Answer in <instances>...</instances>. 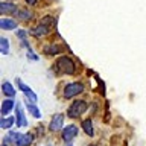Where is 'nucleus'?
Wrapping results in <instances>:
<instances>
[{"label": "nucleus", "mask_w": 146, "mask_h": 146, "mask_svg": "<svg viewBox=\"0 0 146 146\" xmlns=\"http://www.w3.org/2000/svg\"><path fill=\"white\" fill-rule=\"evenodd\" d=\"M0 27L5 31H12L17 29V21H14L12 18H0Z\"/></svg>", "instance_id": "9d476101"}, {"label": "nucleus", "mask_w": 146, "mask_h": 146, "mask_svg": "<svg viewBox=\"0 0 146 146\" xmlns=\"http://www.w3.org/2000/svg\"><path fill=\"white\" fill-rule=\"evenodd\" d=\"M2 93L6 96V98H14V96H15V88H14V85L11 82L5 81L2 84Z\"/></svg>", "instance_id": "9b49d317"}, {"label": "nucleus", "mask_w": 146, "mask_h": 146, "mask_svg": "<svg viewBox=\"0 0 146 146\" xmlns=\"http://www.w3.org/2000/svg\"><path fill=\"white\" fill-rule=\"evenodd\" d=\"M0 50H2V53L3 55H6V53H9V41H8V38H0Z\"/></svg>", "instance_id": "aec40b11"}, {"label": "nucleus", "mask_w": 146, "mask_h": 146, "mask_svg": "<svg viewBox=\"0 0 146 146\" xmlns=\"http://www.w3.org/2000/svg\"><path fill=\"white\" fill-rule=\"evenodd\" d=\"M26 2H27V5H35L38 0H26Z\"/></svg>", "instance_id": "5701e85b"}, {"label": "nucleus", "mask_w": 146, "mask_h": 146, "mask_svg": "<svg viewBox=\"0 0 146 146\" xmlns=\"http://www.w3.org/2000/svg\"><path fill=\"white\" fill-rule=\"evenodd\" d=\"M27 58L32 59V61H38V55H35L32 52V49H27Z\"/></svg>", "instance_id": "412c9836"}, {"label": "nucleus", "mask_w": 146, "mask_h": 146, "mask_svg": "<svg viewBox=\"0 0 146 146\" xmlns=\"http://www.w3.org/2000/svg\"><path fill=\"white\" fill-rule=\"evenodd\" d=\"M26 35H27V32H26V31H23V29L17 31V36H18L20 40H26Z\"/></svg>", "instance_id": "4be33fe9"}, {"label": "nucleus", "mask_w": 146, "mask_h": 146, "mask_svg": "<svg viewBox=\"0 0 146 146\" xmlns=\"http://www.w3.org/2000/svg\"><path fill=\"white\" fill-rule=\"evenodd\" d=\"M46 146H52V145H46Z\"/></svg>", "instance_id": "bb28decb"}, {"label": "nucleus", "mask_w": 146, "mask_h": 146, "mask_svg": "<svg viewBox=\"0 0 146 146\" xmlns=\"http://www.w3.org/2000/svg\"><path fill=\"white\" fill-rule=\"evenodd\" d=\"M64 146H73V145H72V141H66V145H64Z\"/></svg>", "instance_id": "b1692460"}, {"label": "nucleus", "mask_w": 146, "mask_h": 146, "mask_svg": "<svg viewBox=\"0 0 146 146\" xmlns=\"http://www.w3.org/2000/svg\"><path fill=\"white\" fill-rule=\"evenodd\" d=\"M82 91H84V85L81 82H70V84H67L64 87L62 96H64V99H73L78 94H81Z\"/></svg>", "instance_id": "7ed1b4c3"}, {"label": "nucleus", "mask_w": 146, "mask_h": 146, "mask_svg": "<svg viewBox=\"0 0 146 146\" xmlns=\"http://www.w3.org/2000/svg\"><path fill=\"white\" fill-rule=\"evenodd\" d=\"M0 12H2V14H12V12H15L17 14L18 11H17V6L14 3H8V2H5V0H3V2L0 3Z\"/></svg>", "instance_id": "ddd939ff"}, {"label": "nucleus", "mask_w": 146, "mask_h": 146, "mask_svg": "<svg viewBox=\"0 0 146 146\" xmlns=\"http://www.w3.org/2000/svg\"><path fill=\"white\" fill-rule=\"evenodd\" d=\"M2 146H9V145H6V143H3V145H2Z\"/></svg>", "instance_id": "393cba45"}, {"label": "nucleus", "mask_w": 146, "mask_h": 146, "mask_svg": "<svg viewBox=\"0 0 146 146\" xmlns=\"http://www.w3.org/2000/svg\"><path fill=\"white\" fill-rule=\"evenodd\" d=\"M64 125V114L62 113H56L52 116V120L49 123V129L56 132V131H61V128Z\"/></svg>", "instance_id": "39448f33"}, {"label": "nucleus", "mask_w": 146, "mask_h": 146, "mask_svg": "<svg viewBox=\"0 0 146 146\" xmlns=\"http://www.w3.org/2000/svg\"><path fill=\"white\" fill-rule=\"evenodd\" d=\"M44 52H46V55H58V53H61V46H58V44L46 46Z\"/></svg>", "instance_id": "f3484780"}, {"label": "nucleus", "mask_w": 146, "mask_h": 146, "mask_svg": "<svg viewBox=\"0 0 146 146\" xmlns=\"http://www.w3.org/2000/svg\"><path fill=\"white\" fill-rule=\"evenodd\" d=\"M87 110H88V104H87L85 100H73V102L68 105L67 116L70 119H78V117H81Z\"/></svg>", "instance_id": "f03ea898"}, {"label": "nucleus", "mask_w": 146, "mask_h": 146, "mask_svg": "<svg viewBox=\"0 0 146 146\" xmlns=\"http://www.w3.org/2000/svg\"><path fill=\"white\" fill-rule=\"evenodd\" d=\"M47 32H49V27H46L44 25H38L36 27L31 29V34L34 36H44V35H47Z\"/></svg>", "instance_id": "4468645a"}, {"label": "nucleus", "mask_w": 146, "mask_h": 146, "mask_svg": "<svg viewBox=\"0 0 146 146\" xmlns=\"http://www.w3.org/2000/svg\"><path fill=\"white\" fill-rule=\"evenodd\" d=\"M26 108H27V111H29L35 119H41V111H40V108L36 107L35 104H32V102L27 100V102H26Z\"/></svg>", "instance_id": "2eb2a0df"}, {"label": "nucleus", "mask_w": 146, "mask_h": 146, "mask_svg": "<svg viewBox=\"0 0 146 146\" xmlns=\"http://www.w3.org/2000/svg\"><path fill=\"white\" fill-rule=\"evenodd\" d=\"M87 146H96V145H87Z\"/></svg>", "instance_id": "a878e982"}, {"label": "nucleus", "mask_w": 146, "mask_h": 146, "mask_svg": "<svg viewBox=\"0 0 146 146\" xmlns=\"http://www.w3.org/2000/svg\"><path fill=\"white\" fill-rule=\"evenodd\" d=\"M55 23H56V21H55V18H53V17H50V15L43 17V20H41V25H44L46 27H49V29L55 26Z\"/></svg>", "instance_id": "6ab92c4d"}, {"label": "nucleus", "mask_w": 146, "mask_h": 146, "mask_svg": "<svg viewBox=\"0 0 146 146\" xmlns=\"http://www.w3.org/2000/svg\"><path fill=\"white\" fill-rule=\"evenodd\" d=\"M17 17L20 18L21 21H29L32 18V12L29 11V9H20V11L17 12Z\"/></svg>", "instance_id": "a211bd4d"}, {"label": "nucleus", "mask_w": 146, "mask_h": 146, "mask_svg": "<svg viewBox=\"0 0 146 146\" xmlns=\"http://www.w3.org/2000/svg\"><path fill=\"white\" fill-rule=\"evenodd\" d=\"M82 129H84V132H85L88 137H93V135H94L93 120H91V119H84V120H82Z\"/></svg>", "instance_id": "f8f14e48"}, {"label": "nucleus", "mask_w": 146, "mask_h": 146, "mask_svg": "<svg viewBox=\"0 0 146 146\" xmlns=\"http://www.w3.org/2000/svg\"><path fill=\"white\" fill-rule=\"evenodd\" d=\"M15 82H17V85H18V88H20L23 93H25V96L27 98V100H29V102H36V100H38V96H36V93L35 91H32L29 87H27L25 82H23L20 78H17L15 79Z\"/></svg>", "instance_id": "20e7f679"}, {"label": "nucleus", "mask_w": 146, "mask_h": 146, "mask_svg": "<svg viewBox=\"0 0 146 146\" xmlns=\"http://www.w3.org/2000/svg\"><path fill=\"white\" fill-rule=\"evenodd\" d=\"M15 122H17V119H15V117H12V116L3 117L2 120H0V128H2V129H8V128H11Z\"/></svg>", "instance_id": "dca6fc26"}, {"label": "nucleus", "mask_w": 146, "mask_h": 146, "mask_svg": "<svg viewBox=\"0 0 146 146\" xmlns=\"http://www.w3.org/2000/svg\"><path fill=\"white\" fill-rule=\"evenodd\" d=\"M56 68L64 75H75L76 73V64L70 56H61L56 59Z\"/></svg>", "instance_id": "f257e3e1"}, {"label": "nucleus", "mask_w": 146, "mask_h": 146, "mask_svg": "<svg viewBox=\"0 0 146 146\" xmlns=\"http://www.w3.org/2000/svg\"><path fill=\"white\" fill-rule=\"evenodd\" d=\"M78 135V126L76 125H68L66 128H62V132H61V137L64 141H73V139Z\"/></svg>", "instance_id": "423d86ee"}, {"label": "nucleus", "mask_w": 146, "mask_h": 146, "mask_svg": "<svg viewBox=\"0 0 146 146\" xmlns=\"http://www.w3.org/2000/svg\"><path fill=\"white\" fill-rule=\"evenodd\" d=\"M15 107H17V104L14 102V99H5L2 102V108H0V110H2V116L6 117Z\"/></svg>", "instance_id": "1a4fd4ad"}, {"label": "nucleus", "mask_w": 146, "mask_h": 146, "mask_svg": "<svg viewBox=\"0 0 146 146\" xmlns=\"http://www.w3.org/2000/svg\"><path fill=\"white\" fill-rule=\"evenodd\" d=\"M32 141H34V135H32V132H26V134L17 132L15 143H14V145H17V146H31Z\"/></svg>", "instance_id": "0eeeda50"}, {"label": "nucleus", "mask_w": 146, "mask_h": 146, "mask_svg": "<svg viewBox=\"0 0 146 146\" xmlns=\"http://www.w3.org/2000/svg\"><path fill=\"white\" fill-rule=\"evenodd\" d=\"M15 119H17L15 123L18 128H23L27 125V119L25 116V110H23L21 104H17V107H15Z\"/></svg>", "instance_id": "6e6552de"}]
</instances>
